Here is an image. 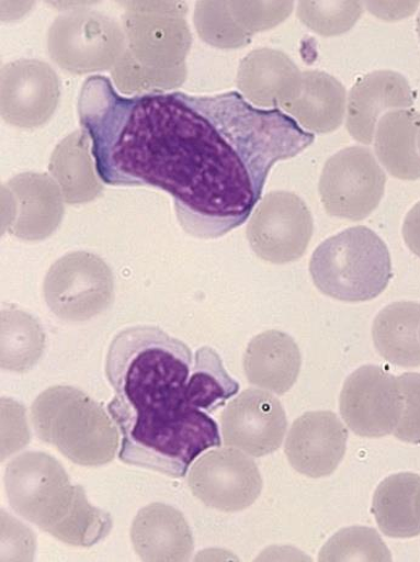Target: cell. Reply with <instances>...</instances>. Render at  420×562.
<instances>
[{
    "label": "cell",
    "mask_w": 420,
    "mask_h": 562,
    "mask_svg": "<svg viewBox=\"0 0 420 562\" xmlns=\"http://www.w3.org/2000/svg\"><path fill=\"white\" fill-rule=\"evenodd\" d=\"M78 115L101 181L164 190L180 226L202 239L242 226L271 168L315 142L285 112L256 108L241 93L126 98L105 76L84 82Z\"/></svg>",
    "instance_id": "1"
},
{
    "label": "cell",
    "mask_w": 420,
    "mask_h": 562,
    "mask_svg": "<svg viewBox=\"0 0 420 562\" xmlns=\"http://www.w3.org/2000/svg\"><path fill=\"white\" fill-rule=\"evenodd\" d=\"M194 368L190 348L160 328L124 329L112 340L106 376L115 390L109 413L115 424L174 418L189 408L188 381Z\"/></svg>",
    "instance_id": "2"
},
{
    "label": "cell",
    "mask_w": 420,
    "mask_h": 562,
    "mask_svg": "<svg viewBox=\"0 0 420 562\" xmlns=\"http://www.w3.org/2000/svg\"><path fill=\"white\" fill-rule=\"evenodd\" d=\"M8 501L42 531L73 547H93L112 530L109 513L93 507L84 488L73 486L63 465L43 452L11 462L4 476Z\"/></svg>",
    "instance_id": "3"
},
{
    "label": "cell",
    "mask_w": 420,
    "mask_h": 562,
    "mask_svg": "<svg viewBox=\"0 0 420 562\" xmlns=\"http://www.w3.org/2000/svg\"><path fill=\"white\" fill-rule=\"evenodd\" d=\"M39 440L53 445L71 462L101 467L115 459L120 448L118 427L97 403L73 389L44 393L32 411Z\"/></svg>",
    "instance_id": "4"
},
{
    "label": "cell",
    "mask_w": 420,
    "mask_h": 562,
    "mask_svg": "<svg viewBox=\"0 0 420 562\" xmlns=\"http://www.w3.org/2000/svg\"><path fill=\"white\" fill-rule=\"evenodd\" d=\"M310 273L322 294L349 303L366 302L388 288L391 257L376 233L363 226L353 227L317 247Z\"/></svg>",
    "instance_id": "5"
},
{
    "label": "cell",
    "mask_w": 420,
    "mask_h": 562,
    "mask_svg": "<svg viewBox=\"0 0 420 562\" xmlns=\"http://www.w3.org/2000/svg\"><path fill=\"white\" fill-rule=\"evenodd\" d=\"M127 49L117 21L89 9L56 18L48 31L52 60L72 75L112 71Z\"/></svg>",
    "instance_id": "6"
},
{
    "label": "cell",
    "mask_w": 420,
    "mask_h": 562,
    "mask_svg": "<svg viewBox=\"0 0 420 562\" xmlns=\"http://www.w3.org/2000/svg\"><path fill=\"white\" fill-rule=\"evenodd\" d=\"M122 27L136 61L152 69L186 66L192 35L185 2H122Z\"/></svg>",
    "instance_id": "7"
},
{
    "label": "cell",
    "mask_w": 420,
    "mask_h": 562,
    "mask_svg": "<svg viewBox=\"0 0 420 562\" xmlns=\"http://www.w3.org/2000/svg\"><path fill=\"white\" fill-rule=\"evenodd\" d=\"M387 175L366 146H350L329 159L320 178V195L329 216L367 218L384 196Z\"/></svg>",
    "instance_id": "8"
},
{
    "label": "cell",
    "mask_w": 420,
    "mask_h": 562,
    "mask_svg": "<svg viewBox=\"0 0 420 562\" xmlns=\"http://www.w3.org/2000/svg\"><path fill=\"white\" fill-rule=\"evenodd\" d=\"M314 234V220L305 202L288 191L266 195L248 223L247 236L264 261L286 265L299 260Z\"/></svg>",
    "instance_id": "9"
},
{
    "label": "cell",
    "mask_w": 420,
    "mask_h": 562,
    "mask_svg": "<svg viewBox=\"0 0 420 562\" xmlns=\"http://www.w3.org/2000/svg\"><path fill=\"white\" fill-rule=\"evenodd\" d=\"M109 267L86 252L67 255L56 262L45 280V299L63 319L87 321L104 311L112 299Z\"/></svg>",
    "instance_id": "10"
},
{
    "label": "cell",
    "mask_w": 420,
    "mask_h": 562,
    "mask_svg": "<svg viewBox=\"0 0 420 562\" xmlns=\"http://www.w3.org/2000/svg\"><path fill=\"white\" fill-rule=\"evenodd\" d=\"M189 487L207 507L237 513L251 507L259 498L263 479L252 458L238 449L218 448L191 468Z\"/></svg>",
    "instance_id": "11"
},
{
    "label": "cell",
    "mask_w": 420,
    "mask_h": 562,
    "mask_svg": "<svg viewBox=\"0 0 420 562\" xmlns=\"http://www.w3.org/2000/svg\"><path fill=\"white\" fill-rule=\"evenodd\" d=\"M339 406L344 422L356 435H391L404 407L399 379L377 366L361 367L347 379Z\"/></svg>",
    "instance_id": "12"
},
{
    "label": "cell",
    "mask_w": 420,
    "mask_h": 562,
    "mask_svg": "<svg viewBox=\"0 0 420 562\" xmlns=\"http://www.w3.org/2000/svg\"><path fill=\"white\" fill-rule=\"evenodd\" d=\"M60 80L53 67L37 59H20L3 66L0 81L2 119L19 128H38L59 106Z\"/></svg>",
    "instance_id": "13"
},
{
    "label": "cell",
    "mask_w": 420,
    "mask_h": 562,
    "mask_svg": "<svg viewBox=\"0 0 420 562\" xmlns=\"http://www.w3.org/2000/svg\"><path fill=\"white\" fill-rule=\"evenodd\" d=\"M287 426L286 412L281 402L271 393L260 390L242 392L222 415L225 445L252 457L277 451Z\"/></svg>",
    "instance_id": "14"
},
{
    "label": "cell",
    "mask_w": 420,
    "mask_h": 562,
    "mask_svg": "<svg viewBox=\"0 0 420 562\" xmlns=\"http://www.w3.org/2000/svg\"><path fill=\"white\" fill-rule=\"evenodd\" d=\"M348 430L333 412H309L294 422L285 452L300 474L320 479L332 475L347 452Z\"/></svg>",
    "instance_id": "15"
},
{
    "label": "cell",
    "mask_w": 420,
    "mask_h": 562,
    "mask_svg": "<svg viewBox=\"0 0 420 562\" xmlns=\"http://www.w3.org/2000/svg\"><path fill=\"white\" fill-rule=\"evenodd\" d=\"M415 94L406 78L395 71H374L351 88L347 104V128L356 142L370 145L379 120L390 111L411 109Z\"/></svg>",
    "instance_id": "16"
},
{
    "label": "cell",
    "mask_w": 420,
    "mask_h": 562,
    "mask_svg": "<svg viewBox=\"0 0 420 562\" xmlns=\"http://www.w3.org/2000/svg\"><path fill=\"white\" fill-rule=\"evenodd\" d=\"M303 72L283 52L260 48L249 53L237 72V87L259 109H281L302 91Z\"/></svg>",
    "instance_id": "17"
},
{
    "label": "cell",
    "mask_w": 420,
    "mask_h": 562,
    "mask_svg": "<svg viewBox=\"0 0 420 562\" xmlns=\"http://www.w3.org/2000/svg\"><path fill=\"white\" fill-rule=\"evenodd\" d=\"M132 543L144 561H188L194 553V537L184 517L170 505L154 503L141 509L132 525Z\"/></svg>",
    "instance_id": "18"
},
{
    "label": "cell",
    "mask_w": 420,
    "mask_h": 562,
    "mask_svg": "<svg viewBox=\"0 0 420 562\" xmlns=\"http://www.w3.org/2000/svg\"><path fill=\"white\" fill-rule=\"evenodd\" d=\"M302 368L299 347L285 333L271 330L254 337L245 355L251 384L283 395L297 382Z\"/></svg>",
    "instance_id": "19"
},
{
    "label": "cell",
    "mask_w": 420,
    "mask_h": 562,
    "mask_svg": "<svg viewBox=\"0 0 420 562\" xmlns=\"http://www.w3.org/2000/svg\"><path fill=\"white\" fill-rule=\"evenodd\" d=\"M347 91L336 77L322 71L303 72L302 91L282 110L310 133L326 134L343 125Z\"/></svg>",
    "instance_id": "20"
},
{
    "label": "cell",
    "mask_w": 420,
    "mask_h": 562,
    "mask_svg": "<svg viewBox=\"0 0 420 562\" xmlns=\"http://www.w3.org/2000/svg\"><path fill=\"white\" fill-rule=\"evenodd\" d=\"M420 114L413 109L385 114L374 132V150L389 175L402 181L420 178Z\"/></svg>",
    "instance_id": "21"
},
{
    "label": "cell",
    "mask_w": 420,
    "mask_h": 562,
    "mask_svg": "<svg viewBox=\"0 0 420 562\" xmlns=\"http://www.w3.org/2000/svg\"><path fill=\"white\" fill-rule=\"evenodd\" d=\"M420 305L401 301L382 310L372 336L378 353L391 364L420 367Z\"/></svg>",
    "instance_id": "22"
},
{
    "label": "cell",
    "mask_w": 420,
    "mask_h": 562,
    "mask_svg": "<svg viewBox=\"0 0 420 562\" xmlns=\"http://www.w3.org/2000/svg\"><path fill=\"white\" fill-rule=\"evenodd\" d=\"M19 202L14 233L20 238H45L58 226L63 216L61 198L47 176L24 175L9 184Z\"/></svg>",
    "instance_id": "23"
},
{
    "label": "cell",
    "mask_w": 420,
    "mask_h": 562,
    "mask_svg": "<svg viewBox=\"0 0 420 562\" xmlns=\"http://www.w3.org/2000/svg\"><path fill=\"white\" fill-rule=\"evenodd\" d=\"M420 476L401 472L385 479L374 493L372 512L381 531L390 538H413L420 535L417 496Z\"/></svg>",
    "instance_id": "24"
},
{
    "label": "cell",
    "mask_w": 420,
    "mask_h": 562,
    "mask_svg": "<svg viewBox=\"0 0 420 562\" xmlns=\"http://www.w3.org/2000/svg\"><path fill=\"white\" fill-rule=\"evenodd\" d=\"M90 150L92 143L82 130L64 139L53 154L50 170L70 204L92 200L101 189Z\"/></svg>",
    "instance_id": "25"
},
{
    "label": "cell",
    "mask_w": 420,
    "mask_h": 562,
    "mask_svg": "<svg viewBox=\"0 0 420 562\" xmlns=\"http://www.w3.org/2000/svg\"><path fill=\"white\" fill-rule=\"evenodd\" d=\"M238 390L240 384L227 374L219 355L213 348H201L186 385L189 406L213 413L234 397Z\"/></svg>",
    "instance_id": "26"
},
{
    "label": "cell",
    "mask_w": 420,
    "mask_h": 562,
    "mask_svg": "<svg viewBox=\"0 0 420 562\" xmlns=\"http://www.w3.org/2000/svg\"><path fill=\"white\" fill-rule=\"evenodd\" d=\"M2 329L3 368L22 372L38 361L44 334L36 321L26 313L3 311Z\"/></svg>",
    "instance_id": "27"
},
{
    "label": "cell",
    "mask_w": 420,
    "mask_h": 562,
    "mask_svg": "<svg viewBox=\"0 0 420 562\" xmlns=\"http://www.w3.org/2000/svg\"><path fill=\"white\" fill-rule=\"evenodd\" d=\"M111 75L113 83L122 94L138 97L164 93L183 86L188 77V67L173 70L152 69L136 61L126 49Z\"/></svg>",
    "instance_id": "28"
},
{
    "label": "cell",
    "mask_w": 420,
    "mask_h": 562,
    "mask_svg": "<svg viewBox=\"0 0 420 562\" xmlns=\"http://www.w3.org/2000/svg\"><path fill=\"white\" fill-rule=\"evenodd\" d=\"M194 24L201 40L214 48L238 49L252 42V36L234 19L229 2L201 0L196 3Z\"/></svg>",
    "instance_id": "29"
},
{
    "label": "cell",
    "mask_w": 420,
    "mask_h": 562,
    "mask_svg": "<svg viewBox=\"0 0 420 562\" xmlns=\"http://www.w3.org/2000/svg\"><path fill=\"white\" fill-rule=\"evenodd\" d=\"M362 2L356 0H303L297 15L306 27L323 37L343 35L356 25L363 13Z\"/></svg>",
    "instance_id": "30"
},
{
    "label": "cell",
    "mask_w": 420,
    "mask_h": 562,
    "mask_svg": "<svg viewBox=\"0 0 420 562\" xmlns=\"http://www.w3.org/2000/svg\"><path fill=\"white\" fill-rule=\"evenodd\" d=\"M391 553L376 530L349 527L325 544L320 561H391Z\"/></svg>",
    "instance_id": "31"
},
{
    "label": "cell",
    "mask_w": 420,
    "mask_h": 562,
    "mask_svg": "<svg viewBox=\"0 0 420 562\" xmlns=\"http://www.w3.org/2000/svg\"><path fill=\"white\" fill-rule=\"evenodd\" d=\"M237 24L251 35L282 24L294 9V2H229Z\"/></svg>",
    "instance_id": "32"
},
{
    "label": "cell",
    "mask_w": 420,
    "mask_h": 562,
    "mask_svg": "<svg viewBox=\"0 0 420 562\" xmlns=\"http://www.w3.org/2000/svg\"><path fill=\"white\" fill-rule=\"evenodd\" d=\"M404 407L394 436L407 443L420 445V374L405 373L399 378Z\"/></svg>",
    "instance_id": "33"
},
{
    "label": "cell",
    "mask_w": 420,
    "mask_h": 562,
    "mask_svg": "<svg viewBox=\"0 0 420 562\" xmlns=\"http://www.w3.org/2000/svg\"><path fill=\"white\" fill-rule=\"evenodd\" d=\"M402 234L408 249L420 257V201L407 213L404 222Z\"/></svg>",
    "instance_id": "34"
},
{
    "label": "cell",
    "mask_w": 420,
    "mask_h": 562,
    "mask_svg": "<svg viewBox=\"0 0 420 562\" xmlns=\"http://www.w3.org/2000/svg\"><path fill=\"white\" fill-rule=\"evenodd\" d=\"M417 514H418V519L420 522V490H419L418 496H417Z\"/></svg>",
    "instance_id": "35"
},
{
    "label": "cell",
    "mask_w": 420,
    "mask_h": 562,
    "mask_svg": "<svg viewBox=\"0 0 420 562\" xmlns=\"http://www.w3.org/2000/svg\"><path fill=\"white\" fill-rule=\"evenodd\" d=\"M417 32H418V36H419V40H420V13H419L418 19H417Z\"/></svg>",
    "instance_id": "36"
},
{
    "label": "cell",
    "mask_w": 420,
    "mask_h": 562,
    "mask_svg": "<svg viewBox=\"0 0 420 562\" xmlns=\"http://www.w3.org/2000/svg\"><path fill=\"white\" fill-rule=\"evenodd\" d=\"M418 149H419V153H420V131H419V136H418Z\"/></svg>",
    "instance_id": "37"
},
{
    "label": "cell",
    "mask_w": 420,
    "mask_h": 562,
    "mask_svg": "<svg viewBox=\"0 0 420 562\" xmlns=\"http://www.w3.org/2000/svg\"><path fill=\"white\" fill-rule=\"evenodd\" d=\"M419 336H420V331H419Z\"/></svg>",
    "instance_id": "38"
}]
</instances>
